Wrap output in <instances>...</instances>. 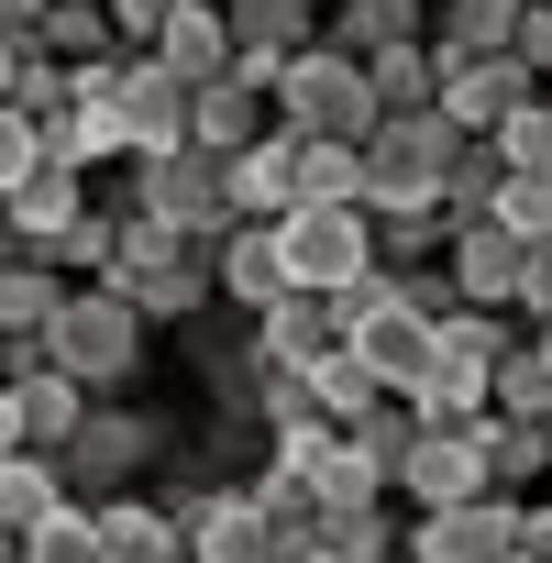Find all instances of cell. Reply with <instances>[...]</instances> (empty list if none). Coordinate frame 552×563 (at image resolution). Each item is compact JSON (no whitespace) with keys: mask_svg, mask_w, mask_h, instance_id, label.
<instances>
[{"mask_svg":"<svg viewBox=\"0 0 552 563\" xmlns=\"http://www.w3.org/2000/svg\"><path fill=\"white\" fill-rule=\"evenodd\" d=\"M144 354H155V332L133 321V299H122V288H67V299H56V321H45V343H34V365L78 376L89 398H133Z\"/></svg>","mask_w":552,"mask_h":563,"instance_id":"obj_1","label":"cell"},{"mask_svg":"<svg viewBox=\"0 0 552 563\" xmlns=\"http://www.w3.org/2000/svg\"><path fill=\"white\" fill-rule=\"evenodd\" d=\"M177 453V420L166 409H144V398H89V420L67 431V453H56V486L89 508V497H133L155 464Z\"/></svg>","mask_w":552,"mask_h":563,"instance_id":"obj_2","label":"cell"},{"mask_svg":"<svg viewBox=\"0 0 552 563\" xmlns=\"http://www.w3.org/2000/svg\"><path fill=\"white\" fill-rule=\"evenodd\" d=\"M265 122L299 133V144H365V133H376V89H365L354 56L299 45L288 67H276V89H265Z\"/></svg>","mask_w":552,"mask_h":563,"instance_id":"obj_3","label":"cell"},{"mask_svg":"<svg viewBox=\"0 0 552 563\" xmlns=\"http://www.w3.org/2000/svg\"><path fill=\"white\" fill-rule=\"evenodd\" d=\"M453 122L442 111H387L365 144H354V166H365V210H442V177H453Z\"/></svg>","mask_w":552,"mask_h":563,"instance_id":"obj_4","label":"cell"},{"mask_svg":"<svg viewBox=\"0 0 552 563\" xmlns=\"http://www.w3.org/2000/svg\"><path fill=\"white\" fill-rule=\"evenodd\" d=\"M265 232H276L288 288H310V299H354L365 276H376V221H365V210H321V199H299V210H276Z\"/></svg>","mask_w":552,"mask_h":563,"instance_id":"obj_5","label":"cell"},{"mask_svg":"<svg viewBox=\"0 0 552 563\" xmlns=\"http://www.w3.org/2000/svg\"><path fill=\"white\" fill-rule=\"evenodd\" d=\"M133 210L210 254L221 221H232V199H221V155H199V144H177V155H133Z\"/></svg>","mask_w":552,"mask_h":563,"instance_id":"obj_6","label":"cell"},{"mask_svg":"<svg viewBox=\"0 0 552 563\" xmlns=\"http://www.w3.org/2000/svg\"><path fill=\"white\" fill-rule=\"evenodd\" d=\"M519 552V497H464L398 519V563H508Z\"/></svg>","mask_w":552,"mask_h":563,"instance_id":"obj_7","label":"cell"},{"mask_svg":"<svg viewBox=\"0 0 552 563\" xmlns=\"http://www.w3.org/2000/svg\"><path fill=\"white\" fill-rule=\"evenodd\" d=\"M166 519H177L188 563H276V541H265L243 486H166Z\"/></svg>","mask_w":552,"mask_h":563,"instance_id":"obj_8","label":"cell"},{"mask_svg":"<svg viewBox=\"0 0 552 563\" xmlns=\"http://www.w3.org/2000/svg\"><path fill=\"white\" fill-rule=\"evenodd\" d=\"M78 210H89V177L45 155L12 199H0V243H12V265H56V243L78 232Z\"/></svg>","mask_w":552,"mask_h":563,"instance_id":"obj_9","label":"cell"},{"mask_svg":"<svg viewBox=\"0 0 552 563\" xmlns=\"http://www.w3.org/2000/svg\"><path fill=\"white\" fill-rule=\"evenodd\" d=\"M519 254H530V243H519L497 210H486V221H453V232H442L453 310H508V299H519Z\"/></svg>","mask_w":552,"mask_h":563,"instance_id":"obj_10","label":"cell"},{"mask_svg":"<svg viewBox=\"0 0 552 563\" xmlns=\"http://www.w3.org/2000/svg\"><path fill=\"white\" fill-rule=\"evenodd\" d=\"M431 56H442V100H431V111H442L453 133H497L519 100H541L519 56H453V45H431Z\"/></svg>","mask_w":552,"mask_h":563,"instance_id":"obj_11","label":"cell"},{"mask_svg":"<svg viewBox=\"0 0 552 563\" xmlns=\"http://www.w3.org/2000/svg\"><path fill=\"white\" fill-rule=\"evenodd\" d=\"M387 497H398V519H420V508H464V497H497V486H486V464H475L464 431H420V442L398 453Z\"/></svg>","mask_w":552,"mask_h":563,"instance_id":"obj_12","label":"cell"},{"mask_svg":"<svg viewBox=\"0 0 552 563\" xmlns=\"http://www.w3.org/2000/svg\"><path fill=\"white\" fill-rule=\"evenodd\" d=\"M243 332H254L265 376H310L321 354H343V299H310V288H288L276 310H254Z\"/></svg>","mask_w":552,"mask_h":563,"instance_id":"obj_13","label":"cell"},{"mask_svg":"<svg viewBox=\"0 0 552 563\" xmlns=\"http://www.w3.org/2000/svg\"><path fill=\"white\" fill-rule=\"evenodd\" d=\"M210 299H221L232 321H254V310L288 299V265H276V232H265V221H221V243H210Z\"/></svg>","mask_w":552,"mask_h":563,"instance_id":"obj_14","label":"cell"},{"mask_svg":"<svg viewBox=\"0 0 552 563\" xmlns=\"http://www.w3.org/2000/svg\"><path fill=\"white\" fill-rule=\"evenodd\" d=\"M221 199H232V221H276V210H299V133H254L243 155H221Z\"/></svg>","mask_w":552,"mask_h":563,"instance_id":"obj_15","label":"cell"},{"mask_svg":"<svg viewBox=\"0 0 552 563\" xmlns=\"http://www.w3.org/2000/svg\"><path fill=\"white\" fill-rule=\"evenodd\" d=\"M144 67L177 78L188 100H199L210 78H232V34H221V12H210V0H177V12L155 23V45H144Z\"/></svg>","mask_w":552,"mask_h":563,"instance_id":"obj_16","label":"cell"},{"mask_svg":"<svg viewBox=\"0 0 552 563\" xmlns=\"http://www.w3.org/2000/svg\"><path fill=\"white\" fill-rule=\"evenodd\" d=\"M12 420H23V453H67V431L89 420V387L78 376H56V365H34V354H12Z\"/></svg>","mask_w":552,"mask_h":563,"instance_id":"obj_17","label":"cell"},{"mask_svg":"<svg viewBox=\"0 0 552 563\" xmlns=\"http://www.w3.org/2000/svg\"><path fill=\"white\" fill-rule=\"evenodd\" d=\"M221 34H232V67H288L299 45H321V12L310 0H221Z\"/></svg>","mask_w":552,"mask_h":563,"instance_id":"obj_18","label":"cell"},{"mask_svg":"<svg viewBox=\"0 0 552 563\" xmlns=\"http://www.w3.org/2000/svg\"><path fill=\"white\" fill-rule=\"evenodd\" d=\"M111 100H122L133 155H177V144H188V89H177V78H155L144 56H122V67H111Z\"/></svg>","mask_w":552,"mask_h":563,"instance_id":"obj_19","label":"cell"},{"mask_svg":"<svg viewBox=\"0 0 552 563\" xmlns=\"http://www.w3.org/2000/svg\"><path fill=\"white\" fill-rule=\"evenodd\" d=\"M89 541H100V563H188L166 497H89Z\"/></svg>","mask_w":552,"mask_h":563,"instance_id":"obj_20","label":"cell"},{"mask_svg":"<svg viewBox=\"0 0 552 563\" xmlns=\"http://www.w3.org/2000/svg\"><path fill=\"white\" fill-rule=\"evenodd\" d=\"M464 442H475V464H486V486L497 497H541V475H552V431H530V420H464Z\"/></svg>","mask_w":552,"mask_h":563,"instance_id":"obj_21","label":"cell"},{"mask_svg":"<svg viewBox=\"0 0 552 563\" xmlns=\"http://www.w3.org/2000/svg\"><path fill=\"white\" fill-rule=\"evenodd\" d=\"M321 45L354 56V67H376V56L420 45V0H332V12H321Z\"/></svg>","mask_w":552,"mask_h":563,"instance_id":"obj_22","label":"cell"},{"mask_svg":"<svg viewBox=\"0 0 552 563\" xmlns=\"http://www.w3.org/2000/svg\"><path fill=\"white\" fill-rule=\"evenodd\" d=\"M420 431H464V420H486V365H464V354H431L420 365V387L398 398Z\"/></svg>","mask_w":552,"mask_h":563,"instance_id":"obj_23","label":"cell"},{"mask_svg":"<svg viewBox=\"0 0 552 563\" xmlns=\"http://www.w3.org/2000/svg\"><path fill=\"white\" fill-rule=\"evenodd\" d=\"M133 321L144 332H188L199 310H210V254H177V265H155V276H133Z\"/></svg>","mask_w":552,"mask_h":563,"instance_id":"obj_24","label":"cell"},{"mask_svg":"<svg viewBox=\"0 0 552 563\" xmlns=\"http://www.w3.org/2000/svg\"><path fill=\"white\" fill-rule=\"evenodd\" d=\"M265 133V89H243V78H210L199 100H188V144L199 155H243Z\"/></svg>","mask_w":552,"mask_h":563,"instance_id":"obj_25","label":"cell"},{"mask_svg":"<svg viewBox=\"0 0 552 563\" xmlns=\"http://www.w3.org/2000/svg\"><path fill=\"white\" fill-rule=\"evenodd\" d=\"M243 497H254V519H265V541H276V563H288V552H310V541H321V508H310V486H299L288 464H254V475H243Z\"/></svg>","mask_w":552,"mask_h":563,"instance_id":"obj_26","label":"cell"},{"mask_svg":"<svg viewBox=\"0 0 552 563\" xmlns=\"http://www.w3.org/2000/svg\"><path fill=\"white\" fill-rule=\"evenodd\" d=\"M56 299H67V276H56V265H0V343L34 354L45 321H56Z\"/></svg>","mask_w":552,"mask_h":563,"instance_id":"obj_27","label":"cell"},{"mask_svg":"<svg viewBox=\"0 0 552 563\" xmlns=\"http://www.w3.org/2000/svg\"><path fill=\"white\" fill-rule=\"evenodd\" d=\"M34 56H56V67H111V56H122V34H111V12H67V0H45Z\"/></svg>","mask_w":552,"mask_h":563,"instance_id":"obj_28","label":"cell"},{"mask_svg":"<svg viewBox=\"0 0 552 563\" xmlns=\"http://www.w3.org/2000/svg\"><path fill=\"white\" fill-rule=\"evenodd\" d=\"M365 89H376V122H387V111H431V100H442V56H431V34L398 45V56H376Z\"/></svg>","mask_w":552,"mask_h":563,"instance_id":"obj_29","label":"cell"},{"mask_svg":"<svg viewBox=\"0 0 552 563\" xmlns=\"http://www.w3.org/2000/svg\"><path fill=\"white\" fill-rule=\"evenodd\" d=\"M519 12H530V0H442V23H431V45H453V56H508Z\"/></svg>","mask_w":552,"mask_h":563,"instance_id":"obj_30","label":"cell"},{"mask_svg":"<svg viewBox=\"0 0 552 563\" xmlns=\"http://www.w3.org/2000/svg\"><path fill=\"white\" fill-rule=\"evenodd\" d=\"M67 508V486H56V453H12V464H0V530H34V519H56Z\"/></svg>","mask_w":552,"mask_h":563,"instance_id":"obj_31","label":"cell"},{"mask_svg":"<svg viewBox=\"0 0 552 563\" xmlns=\"http://www.w3.org/2000/svg\"><path fill=\"white\" fill-rule=\"evenodd\" d=\"M486 409H497V420H530V431H552V376H541V354H530V343L486 365Z\"/></svg>","mask_w":552,"mask_h":563,"instance_id":"obj_32","label":"cell"},{"mask_svg":"<svg viewBox=\"0 0 552 563\" xmlns=\"http://www.w3.org/2000/svg\"><path fill=\"white\" fill-rule=\"evenodd\" d=\"M321 552H332V563H398V497L332 508V519H321Z\"/></svg>","mask_w":552,"mask_h":563,"instance_id":"obj_33","label":"cell"},{"mask_svg":"<svg viewBox=\"0 0 552 563\" xmlns=\"http://www.w3.org/2000/svg\"><path fill=\"white\" fill-rule=\"evenodd\" d=\"M299 199H321V210H365V166H354V144H299Z\"/></svg>","mask_w":552,"mask_h":563,"instance_id":"obj_34","label":"cell"},{"mask_svg":"<svg viewBox=\"0 0 552 563\" xmlns=\"http://www.w3.org/2000/svg\"><path fill=\"white\" fill-rule=\"evenodd\" d=\"M310 409H321L332 431H354V420L376 409V376H365L354 354H321V365H310Z\"/></svg>","mask_w":552,"mask_h":563,"instance_id":"obj_35","label":"cell"},{"mask_svg":"<svg viewBox=\"0 0 552 563\" xmlns=\"http://www.w3.org/2000/svg\"><path fill=\"white\" fill-rule=\"evenodd\" d=\"M475 144H497V166H508V177H541V166H552V111H541V100H519V111H508L497 133H475Z\"/></svg>","mask_w":552,"mask_h":563,"instance_id":"obj_36","label":"cell"},{"mask_svg":"<svg viewBox=\"0 0 552 563\" xmlns=\"http://www.w3.org/2000/svg\"><path fill=\"white\" fill-rule=\"evenodd\" d=\"M343 442H354V453H365V464H376V475H398V453H409V442H420V420H409V409H398V398H376V409H365V420H354V431H343Z\"/></svg>","mask_w":552,"mask_h":563,"instance_id":"obj_37","label":"cell"},{"mask_svg":"<svg viewBox=\"0 0 552 563\" xmlns=\"http://www.w3.org/2000/svg\"><path fill=\"white\" fill-rule=\"evenodd\" d=\"M23 563H100V541H89V508L67 497L56 519H34V530H23Z\"/></svg>","mask_w":552,"mask_h":563,"instance_id":"obj_38","label":"cell"},{"mask_svg":"<svg viewBox=\"0 0 552 563\" xmlns=\"http://www.w3.org/2000/svg\"><path fill=\"white\" fill-rule=\"evenodd\" d=\"M497 221H508L519 243H541V232H552V166H541V177H497Z\"/></svg>","mask_w":552,"mask_h":563,"instance_id":"obj_39","label":"cell"},{"mask_svg":"<svg viewBox=\"0 0 552 563\" xmlns=\"http://www.w3.org/2000/svg\"><path fill=\"white\" fill-rule=\"evenodd\" d=\"M34 166H45V133H34V122H23L12 100H0V199H12V188H23Z\"/></svg>","mask_w":552,"mask_h":563,"instance_id":"obj_40","label":"cell"},{"mask_svg":"<svg viewBox=\"0 0 552 563\" xmlns=\"http://www.w3.org/2000/svg\"><path fill=\"white\" fill-rule=\"evenodd\" d=\"M508 56L530 67V89H552V0H530V12H519V34H508Z\"/></svg>","mask_w":552,"mask_h":563,"instance_id":"obj_41","label":"cell"},{"mask_svg":"<svg viewBox=\"0 0 552 563\" xmlns=\"http://www.w3.org/2000/svg\"><path fill=\"white\" fill-rule=\"evenodd\" d=\"M508 310H519V321H552V232L519 254V299H508Z\"/></svg>","mask_w":552,"mask_h":563,"instance_id":"obj_42","label":"cell"},{"mask_svg":"<svg viewBox=\"0 0 552 563\" xmlns=\"http://www.w3.org/2000/svg\"><path fill=\"white\" fill-rule=\"evenodd\" d=\"M100 12H111V34H122V56H144V45H155V23L177 12V0H100Z\"/></svg>","mask_w":552,"mask_h":563,"instance_id":"obj_43","label":"cell"},{"mask_svg":"<svg viewBox=\"0 0 552 563\" xmlns=\"http://www.w3.org/2000/svg\"><path fill=\"white\" fill-rule=\"evenodd\" d=\"M519 552L552 563V497H519Z\"/></svg>","mask_w":552,"mask_h":563,"instance_id":"obj_44","label":"cell"},{"mask_svg":"<svg viewBox=\"0 0 552 563\" xmlns=\"http://www.w3.org/2000/svg\"><path fill=\"white\" fill-rule=\"evenodd\" d=\"M45 23V0H0V34H34Z\"/></svg>","mask_w":552,"mask_h":563,"instance_id":"obj_45","label":"cell"},{"mask_svg":"<svg viewBox=\"0 0 552 563\" xmlns=\"http://www.w3.org/2000/svg\"><path fill=\"white\" fill-rule=\"evenodd\" d=\"M23 453V420H12V387H0V464H12Z\"/></svg>","mask_w":552,"mask_h":563,"instance_id":"obj_46","label":"cell"},{"mask_svg":"<svg viewBox=\"0 0 552 563\" xmlns=\"http://www.w3.org/2000/svg\"><path fill=\"white\" fill-rule=\"evenodd\" d=\"M23 45H34V34H0V100H12V67H23Z\"/></svg>","mask_w":552,"mask_h":563,"instance_id":"obj_47","label":"cell"},{"mask_svg":"<svg viewBox=\"0 0 552 563\" xmlns=\"http://www.w3.org/2000/svg\"><path fill=\"white\" fill-rule=\"evenodd\" d=\"M530 354H541V376H552V321H530Z\"/></svg>","mask_w":552,"mask_h":563,"instance_id":"obj_48","label":"cell"},{"mask_svg":"<svg viewBox=\"0 0 552 563\" xmlns=\"http://www.w3.org/2000/svg\"><path fill=\"white\" fill-rule=\"evenodd\" d=\"M0 563H23V541H12V530H0Z\"/></svg>","mask_w":552,"mask_h":563,"instance_id":"obj_49","label":"cell"},{"mask_svg":"<svg viewBox=\"0 0 552 563\" xmlns=\"http://www.w3.org/2000/svg\"><path fill=\"white\" fill-rule=\"evenodd\" d=\"M288 563H332V552H321V541H310V552H288Z\"/></svg>","mask_w":552,"mask_h":563,"instance_id":"obj_50","label":"cell"},{"mask_svg":"<svg viewBox=\"0 0 552 563\" xmlns=\"http://www.w3.org/2000/svg\"><path fill=\"white\" fill-rule=\"evenodd\" d=\"M67 12H100V0H67Z\"/></svg>","mask_w":552,"mask_h":563,"instance_id":"obj_51","label":"cell"},{"mask_svg":"<svg viewBox=\"0 0 552 563\" xmlns=\"http://www.w3.org/2000/svg\"><path fill=\"white\" fill-rule=\"evenodd\" d=\"M0 376H12V343H0Z\"/></svg>","mask_w":552,"mask_h":563,"instance_id":"obj_52","label":"cell"},{"mask_svg":"<svg viewBox=\"0 0 552 563\" xmlns=\"http://www.w3.org/2000/svg\"><path fill=\"white\" fill-rule=\"evenodd\" d=\"M420 12H442V0H420Z\"/></svg>","mask_w":552,"mask_h":563,"instance_id":"obj_53","label":"cell"},{"mask_svg":"<svg viewBox=\"0 0 552 563\" xmlns=\"http://www.w3.org/2000/svg\"><path fill=\"white\" fill-rule=\"evenodd\" d=\"M0 265H12V243H0Z\"/></svg>","mask_w":552,"mask_h":563,"instance_id":"obj_54","label":"cell"},{"mask_svg":"<svg viewBox=\"0 0 552 563\" xmlns=\"http://www.w3.org/2000/svg\"><path fill=\"white\" fill-rule=\"evenodd\" d=\"M508 563H530V552H508Z\"/></svg>","mask_w":552,"mask_h":563,"instance_id":"obj_55","label":"cell"},{"mask_svg":"<svg viewBox=\"0 0 552 563\" xmlns=\"http://www.w3.org/2000/svg\"><path fill=\"white\" fill-rule=\"evenodd\" d=\"M541 111H552V89H541Z\"/></svg>","mask_w":552,"mask_h":563,"instance_id":"obj_56","label":"cell"}]
</instances>
